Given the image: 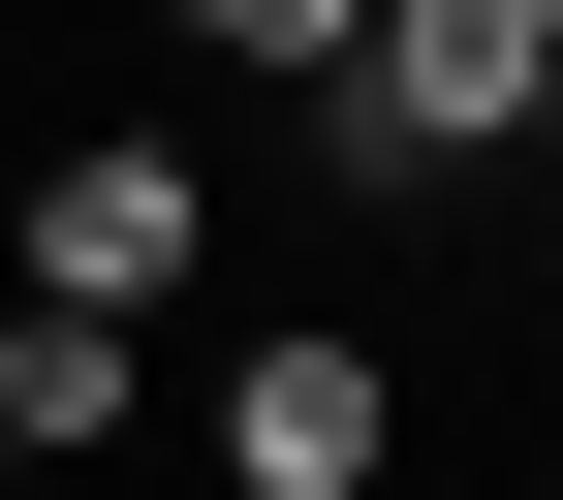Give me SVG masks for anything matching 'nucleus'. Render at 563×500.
I'll use <instances>...</instances> for the list:
<instances>
[{
	"label": "nucleus",
	"instance_id": "obj_1",
	"mask_svg": "<svg viewBox=\"0 0 563 500\" xmlns=\"http://www.w3.org/2000/svg\"><path fill=\"white\" fill-rule=\"evenodd\" d=\"M563 125V0H376L344 32V188H470Z\"/></svg>",
	"mask_w": 563,
	"mask_h": 500
},
{
	"label": "nucleus",
	"instance_id": "obj_2",
	"mask_svg": "<svg viewBox=\"0 0 563 500\" xmlns=\"http://www.w3.org/2000/svg\"><path fill=\"white\" fill-rule=\"evenodd\" d=\"M0 251H32L63 313H157V281L220 251V188H188L157 125H32V188H0Z\"/></svg>",
	"mask_w": 563,
	"mask_h": 500
},
{
	"label": "nucleus",
	"instance_id": "obj_3",
	"mask_svg": "<svg viewBox=\"0 0 563 500\" xmlns=\"http://www.w3.org/2000/svg\"><path fill=\"white\" fill-rule=\"evenodd\" d=\"M376 469H407V376H376V344H313V313H282L251 376H220V500H376Z\"/></svg>",
	"mask_w": 563,
	"mask_h": 500
},
{
	"label": "nucleus",
	"instance_id": "obj_4",
	"mask_svg": "<svg viewBox=\"0 0 563 500\" xmlns=\"http://www.w3.org/2000/svg\"><path fill=\"white\" fill-rule=\"evenodd\" d=\"M95 438H125V313L0 281V469H95Z\"/></svg>",
	"mask_w": 563,
	"mask_h": 500
},
{
	"label": "nucleus",
	"instance_id": "obj_5",
	"mask_svg": "<svg viewBox=\"0 0 563 500\" xmlns=\"http://www.w3.org/2000/svg\"><path fill=\"white\" fill-rule=\"evenodd\" d=\"M188 63H251V95H344V32H376V0H157Z\"/></svg>",
	"mask_w": 563,
	"mask_h": 500
},
{
	"label": "nucleus",
	"instance_id": "obj_6",
	"mask_svg": "<svg viewBox=\"0 0 563 500\" xmlns=\"http://www.w3.org/2000/svg\"><path fill=\"white\" fill-rule=\"evenodd\" d=\"M532 313H563V251H532Z\"/></svg>",
	"mask_w": 563,
	"mask_h": 500
},
{
	"label": "nucleus",
	"instance_id": "obj_7",
	"mask_svg": "<svg viewBox=\"0 0 563 500\" xmlns=\"http://www.w3.org/2000/svg\"><path fill=\"white\" fill-rule=\"evenodd\" d=\"M0 500H32V469H0Z\"/></svg>",
	"mask_w": 563,
	"mask_h": 500
}]
</instances>
